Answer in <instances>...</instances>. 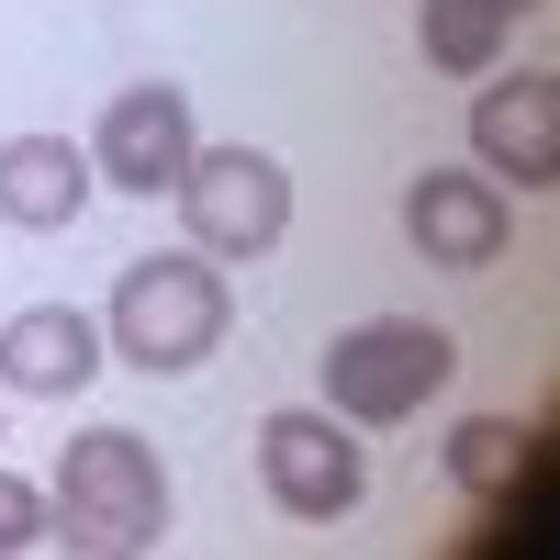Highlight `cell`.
Here are the masks:
<instances>
[{
	"label": "cell",
	"instance_id": "1",
	"mask_svg": "<svg viewBox=\"0 0 560 560\" xmlns=\"http://www.w3.org/2000/svg\"><path fill=\"white\" fill-rule=\"evenodd\" d=\"M45 538H68L79 560H147L168 549V471L135 427L68 438L57 482H45Z\"/></svg>",
	"mask_w": 560,
	"mask_h": 560
},
{
	"label": "cell",
	"instance_id": "2",
	"mask_svg": "<svg viewBox=\"0 0 560 560\" xmlns=\"http://www.w3.org/2000/svg\"><path fill=\"white\" fill-rule=\"evenodd\" d=\"M236 325V292H224V258L179 247V258H135L113 280V314H102V348L147 382H191V370L224 348Z\"/></svg>",
	"mask_w": 560,
	"mask_h": 560
},
{
	"label": "cell",
	"instance_id": "3",
	"mask_svg": "<svg viewBox=\"0 0 560 560\" xmlns=\"http://www.w3.org/2000/svg\"><path fill=\"white\" fill-rule=\"evenodd\" d=\"M459 370V337L427 314H370L348 325L337 348H325V415H348V427H404V415H427Z\"/></svg>",
	"mask_w": 560,
	"mask_h": 560
},
{
	"label": "cell",
	"instance_id": "4",
	"mask_svg": "<svg viewBox=\"0 0 560 560\" xmlns=\"http://www.w3.org/2000/svg\"><path fill=\"white\" fill-rule=\"evenodd\" d=\"M179 224H191L202 258H269L280 236H292V168H280L269 147H191V168H179Z\"/></svg>",
	"mask_w": 560,
	"mask_h": 560
},
{
	"label": "cell",
	"instance_id": "5",
	"mask_svg": "<svg viewBox=\"0 0 560 560\" xmlns=\"http://www.w3.org/2000/svg\"><path fill=\"white\" fill-rule=\"evenodd\" d=\"M258 482H269L280 516L337 527V516H359V493H370V448L348 438V415L280 404V415H258Z\"/></svg>",
	"mask_w": 560,
	"mask_h": 560
},
{
	"label": "cell",
	"instance_id": "6",
	"mask_svg": "<svg viewBox=\"0 0 560 560\" xmlns=\"http://www.w3.org/2000/svg\"><path fill=\"white\" fill-rule=\"evenodd\" d=\"M191 147H202L191 90H179V79H135V90H113L102 135H90V179H102V191H124V202H158V191H179Z\"/></svg>",
	"mask_w": 560,
	"mask_h": 560
},
{
	"label": "cell",
	"instance_id": "7",
	"mask_svg": "<svg viewBox=\"0 0 560 560\" xmlns=\"http://www.w3.org/2000/svg\"><path fill=\"white\" fill-rule=\"evenodd\" d=\"M471 158H482V179L560 191V79H549V68L482 79V102H471Z\"/></svg>",
	"mask_w": 560,
	"mask_h": 560
},
{
	"label": "cell",
	"instance_id": "8",
	"mask_svg": "<svg viewBox=\"0 0 560 560\" xmlns=\"http://www.w3.org/2000/svg\"><path fill=\"white\" fill-rule=\"evenodd\" d=\"M102 314L79 303H23L12 325H0V393H34V404H68L102 382Z\"/></svg>",
	"mask_w": 560,
	"mask_h": 560
},
{
	"label": "cell",
	"instance_id": "9",
	"mask_svg": "<svg viewBox=\"0 0 560 560\" xmlns=\"http://www.w3.org/2000/svg\"><path fill=\"white\" fill-rule=\"evenodd\" d=\"M404 236H415V258H438V269H493L504 258V179L427 168L404 191Z\"/></svg>",
	"mask_w": 560,
	"mask_h": 560
},
{
	"label": "cell",
	"instance_id": "10",
	"mask_svg": "<svg viewBox=\"0 0 560 560\" xmlns=\"http://www.w3.org/2000/svg\"><path fill=\"white\" fill-rule=\"evenodd\" d=\"M90 147L68 135H0V224H23V236H68L90 213Z\"/></svg>",
	"mask_w": 560,
	"mask_h": 560
},
{
	"label": "cell",
	"instance_id": "11",
	"mask_svg": "<svg viewBox=\"0 0 560 560\" xmlns=\"http://www.w3.org/2000/svg\"><path fill=\"white\" fill-rule=\"evenodd\" d=\"M538 0H415V45H427L438 79H493L504 34H516Z\"/></svg>",
	"mask_w": 560,
	"mask_h": 560
},
{
	"label": "cell",
	"instance_id": "12",
	"mask_svg": "<svg viewBox=\"0 0 560 560\" xmlns=\"http://www.w3.org/2000/svg\"><path fill=\"white\" fill-rule=\"evenodd\" d=\"M516 459H527V427H516V415H471V427L448 438V482H459V493H504V482H516Z\"/></svg>",
	"mask_w": 560,
	"mask_h": 560
},
{
	"label": "cell",
	"instance_id": "13",
	"mask_svg": "<svg viewBox=\"0 0 560 560\" xmlns=\"http://www.w3.org/2000/svg\"><path fill=\"white\" fill-rule=\"evenodd\" d=\"M23 549H45V482L0 471V560H23Z\"/></svg>",
	"mask_w": 560,
	"mask_h": 560
}]
</instances>
